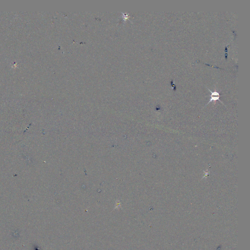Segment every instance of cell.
<instances>
[{
	"instance_id": "obj_1",
	"label": "cell",
	"mask_w": 250,
	"mask_h": 250,
	"mask_svg": "<svg viewBox=\"0 0 250 250\" xmlns=\"http://www.w3.org/2000/svg\"><path fill=\"white\" fill-rule=\"evenodd\" d=\"M209 91H210L211 93V94H210V101L209 102L208 104L209 103H210L211 102L213 101H217V100H219L221 102V101L219 100V97L220 96V94H219V93H218V92L216 91H214V92H212V91L209 90Z\"/></svg>"
}]
</instances>
